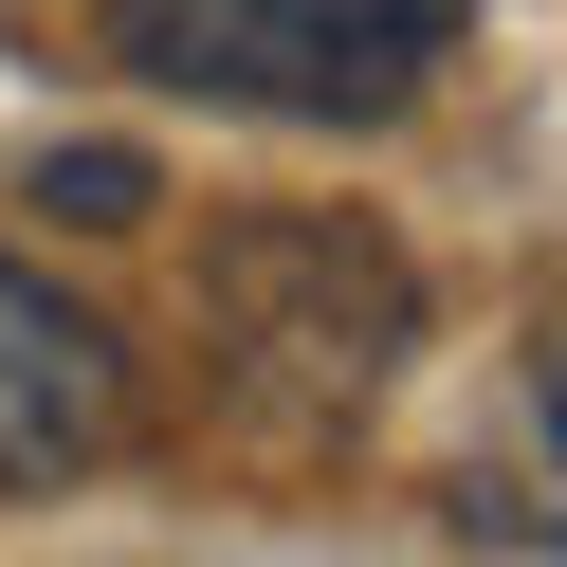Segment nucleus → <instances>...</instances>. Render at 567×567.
Here are the masks:
<instances>
[{
  "label": "nucleus",
  "instance_id": "nucleus-1",
  "mask_svg": "<svg viewBox=\"0 0 567 567\" xmlns=\"http://www.w3.org/2000/svg\"><path fill=\"white\" fill-rule=\"evenodd\" d=\"M111 55L202 111H293V128H384L457 55V0H111Z\"/></svg>",
  "mask_w": 567,
  "mask_h": 567
},
{
  "label": "nucleus",
  "instance_id": "nucleus-2",
  "mask_svg": "<svg viewBox=\"0 0 567 567\" xmlns=\"http://www.w3.org/2000/svg\"><path fill=\"white\" fill-rule=\"evenodd\" d=\"M111 421H128L111 330H92L55 275H19V257H0V494L92 476V457H111Z\"/></svg>",
  "mask_w": 567,
  "mask_h": 567
},
{
  "label": "nucleus",
  "instance_id": "nucleus-3",
  "mask_svg": "<svg viewBox=\"0 0 567 567\" xmlns=\"http://www.w3.org/2000/svg\"><path fill=\"white\" fill-rule=\"evenodd\" d=\"M55 202H74V220H147V165H128V147H74Z\"/></svg>",
  "mask_w": 567,
  "mask_h": 567
}]
</instances>
